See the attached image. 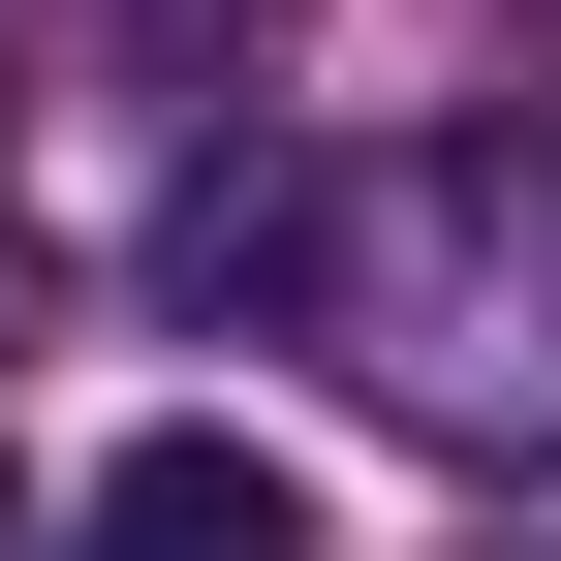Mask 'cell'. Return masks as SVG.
Segmentation results:
<instances>
[{"instance_id":"cell-1","label":"cell","mask_w":561,"mask_h":561,"mask_svg":"<svg viewBox=\"0 0 561 561\" xmlns=\"http://www.w3.org/2000/svg\"><path fill=\"white\" fill-rule=\"evenodd\" d=\"M62 561H312V468L280 437H125L94 500H62Z\"/></svg>"},{"instance_id":"cell-2","label":"cell","mask_w":561,"mask_h":561,"mask_svg":"<svg viewBox=\"0 0 561 561\" xmlns=\"http://www.w3.org/2000/svg\"><path fill=\"white\" fill-rule=\"evenodd\" d=\"M125 32H157V62H250V32H280V0H125Z\"/></svg>"},{"instance_id":"cell-3","label":"cell","mask_w":561,"mask_h":561,"mask_svg":"<svg viewBox=\"0 0 561 561\" xmlns=\"http://www.w3.org/2000/svg\"><path fill=\"white\" fill-rule=\"evenodd\" d=\"M530 157H561V125H530Z\"/></svg>"}]
</instances>
